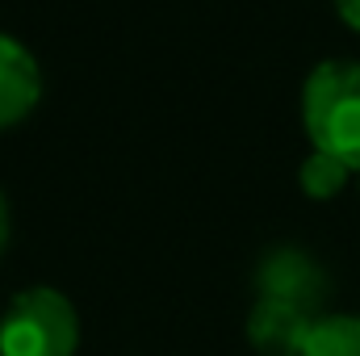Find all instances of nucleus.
Listing matches in <instances>:
<instances>
[{"label":"nucleus","instance_id":"4","mask_svg":"<svg viewBox=\"0 0 360 356\" xmlns=\"http://www.w3.org/2000/svg\"><path fill=\"white\" fill-rule=\"evenodd\" d=\"M38 92H42V76L34 55L8 34H0V130L30 117V109L38 105Z\"/></svg>","mask_w":360,"mask_h":356},{"label":"nucleus","instance_id":"7","mask_svg":"<svg viewBox=\"0 0 360 356\" xmlns=\"http://www.w3.org/2000/svg\"><path fill=\"white\" fill-rule=\"evenodd\" d=\"M348 164H340L335 155H323V151H314L306 164H302V172H297V180H302V193L306 197H335L344 184H348Z\"/></svg>","mask_w":360,"mask_h":356},{"label":"nucleus","instance_id":"3","mask_svg":"<svg viewBox=\"0 0 360 356\" xmlns=\"http://www.w3.org/2000/svg\"><path fill=\"white\" fill-rule=\"evenodd\" d=\"M314 327V314L297 302L260 298L252 319H248V340L264 356H302V344Z\"/></svg>","mask_w":360,"mask_h":356},{"label":"nucleus","instance_id":"5","mask_svg":"<svg viewBox=\"0 0 360 356\" xmlns=\"http://www.w3.org/2000/svg\"><path fill=\"white\" fill-rule=\"evenodd\" d=\"M260 298H281V302H297V306H314L319 298V272L306 265L297 252H281L272 256L260 272Z\"/></svg>","mask_w":360,"mask_h":356},{"label":"nucleus","instance_id":"8","mask_svg":"<svg viewBox=\"0 0 360 356\" xmlns=\"http://www.w3.org/2000/svg\"><path fill=\"white\" fill-rule=\"evenodd\" d=\"M335 8H340V17H344L352 30H360V0H335Z\"/></svg>","mask_w":360,"mask_h":356},{"label":"nucleus","instance_id":"2","mask_svg":"<svg viewBox=\"0 0 360 356\" xmlns=\"http://www.w3.org/2000/svg\"><path fill=\"white\" fill-rule=\"evenodd\" d=\"M80 323L59 289H25L0 319V356H72Z\"/></svg>","mask_w":360,"mask_h":356},{"label":"nucleus","instance_id":"9","mask_svg":"<svg viewBox=\"0 0 360 356\" xmlns=\"http://www.w3.org/2000/svg\"><path fill=\"white\" fill-rule=\"evenodd\" d=\"M8 243V205H4V193H0V252Z\"/></svg>","mask_w":360,"mask_h":356},{"label":"nucleus","instance_id":"6","mask_svg":"<svg viewBox=\"0 0 360 356\" xmlns=\"http://www.w3.org/2000/svg\"><path fill=\"white\" fill-rule=\"evenodd\" d=\"M302 356H360V314H331L314 319Z\"/></svg>","mask_w":360,"mask_h":356},{"label":"nucleus","instance_id":"1","mask_svg":"<svg viewBox=\"0 0 360 356\" xmlns=\"http://www.w3.org/2000/svg\"><path fill=\"white\" fill-rule=\"evenodd\" d=\"M302 117L314 151L360 172V63H319L302 89Z\"/></svg>","mask_w":360,"mask_h":356}]
</instances>
